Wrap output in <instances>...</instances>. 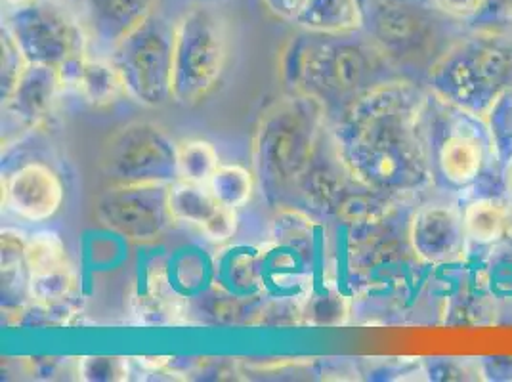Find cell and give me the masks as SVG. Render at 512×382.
Segmentation results:
<instances>
[{"instance_id":"f546056e","label":"cell","mask_w":512,"mask_h":382,"mask_svg":"<svg viewBox=\"0 0 512 382\" xmlns=\"http://www.w3.org/2000/svg\"><path fill=\"white\" fill-rule=\"evenodd\" d=\"M264 2L272 14H276L281 20L293 22L306 0H264Z\"/></svg>"},{"instance_id":"484cf974","label":"cell","mask_w":512,"mask_h":382,"mask_svg":"<svg viewBox=\"0 0 512 382\" xmlns=\"http://www.w3.org/2000/svg\"><path fill=\"white\" fill-rule=\"evenodd\" d=\"M490 128L491 144L495 146L497 157L503 163L512 161V85L503 90L484 113Z\"/></svg>"},{"instance_id":"3957f363","label":"cell","mask_w":512,"mask_h":382,"mask_svg":"<svg viewBox=\"0 0 512 382\" xmlns=\"http://www.w3.org/2000/svg\"><path fill=\"white\" fill-rule=\"evenodd\" d=\"M327 125L329 113L320 100L299 92L283 96L260 115L251 161L256 184L274 209L295 197Z\"/></svg>"},{"instance_id":"5bb4252c","label":"cell","mask_w":512,"mask_h":382,"mask_svg":"<svg viewBox=\"0 0 512 382\" xmlns=\"http://www.w3.org/2000/svg\"><path fill=\"white\" fill-rule=\"evenodd\" d=\"M157 0H81V18L85 23L90 46L102 56L119 43L157 10Z\"/></svg>"},{"instance_id":"e0dca14e","label":"cell","mask_w":512,"mask_h":382,"mask_svg":"<svg viewBox=\"0 0 512 382\" xmlns=\"http://www.w3.org/2000/svg\"><path fill=\"white\" fill-rule=\"evenodd\" d=\"M62 86L73 88L86 104L106 107L127 96L117 67L106 56H90V52L60 67Z\"/></svg>"},{"instance_id":"2e32d148","label":"cell","mask_w":512,"mask_h":382,"mask_svg":"<svg viewBox=\"0 0 512 382\" xmlns=\"http://www.w3.org/2000/svg\"><path fill=\"white\" fill-rule=\"evenodd\" d=\"M62 90L64 86L58 67L27 65L12 96L2 102L6 121L25 132L41 127L50 117Z\"/></svg>"},{"instance_id":"7a4b0ae2","label":"cell","mask_w":512,"mask_h":382,"mask_svg":"<svg viewBox=\"0 0 512 382\" xmlns=\"http://www.w3.org/2000/svg\"><path fill=\"white\" fill-rule=\"evenodd\" d=\"M281 81L341 115L379 86L402 79V71L363 31L327 35L300 29L281 50Z\"/></svg>"},{"instance_id":"6da1fadb","label":"cell","mask_w":512,"mask_h":382,"mask_svg":"<svg viewBox=\"0 0 512 382\" xmlns=\"http://www.w3.org/2000/svg\"><path fill=\"white\" fill-rule=\"evenodd\" d=\"M427 94L398 79L365 94L329 121L342 163L362 184L404 199L432 182L423 115Z\"/></svg>"},{"instance_id":"52a82bcc","label":"cell","mask_w":512,"mask_h":382,"mask_svg":"<svg viewBox=\"0 0 512 382\" xmlns=\"http://www.w3.org/2000/svg\"><path fill=\"white\" fill-rule=\"evenodd\" d=\"M174 27L157 10L123 43L109 52L117 67L127 98L144 107H161L172 100Z\"/></svg>"},{"instance_id":"ba28073f","label":"cell","mask_w":512,"mask_h":382,"mask_svg":"<svg viewBox=\"0 0 512 382\" xmlns=\"http://www.w3.org/2000/svg\"><path fill=\"white\" fill-rule=\"evenodd\" d=\"M29 64L62 65L90 52L81 12L64 0H35L33 4L6 12L2 23Z\"/></svg>"},{"instance_id":"9a60e30c","label":"cell","mask_w":512,"mask_h":382,"mask_svg":"<svg viewBox=\"0 0 512 382\" xmlns=\"http://www.w3.org/2000/svg\"><path fill=\"white\" fill-rule=\"evenodd\" d=\"M171 211L176 222L199 228L213 243H226L239 226L237 211L222 205L207 184L176 180L171 184Z\"/></svg>"},{"instance_id":"603a6c76","label":"cell","mask_w":512,"mask_h":382,"mask_svg":"<svg viewBox=\"0 0 512 382\" xmlns=\"http://www.w3.org/2000/svg\"><path fill=\"white\" fill-rule=\"evenodd\" d=\"M136 304V312L144 325H174L188 312V306L174 295L167 279L161 276L151 277Z\"/></svg>"},{"instance_id":"44dd1931","label":"cell","mask_w":512,"mask_h":382,"mask_svg":"<svg viewBox=\"0 0 512 382\" xmlns=\"http://www.w3.org/2000/svg\"><path fill=\"white\" fill-rule=\"evenodd\" d=\"M218 287L245 298L262 297V266L260 247L235 249L224 255L214 266Z\"/></svg>"},{"instance_id":"30bf717a","label":"cell","mask_w":512,"mask_h":382,"mask_svg":"<svg viewBox=\"0 0 512 382\" xmlns=\"http://www.w3.org/2000/svg\"><path fill=\"white\" fill-rule=\"evenodd\" d=\"M96 216L134 243H153L176 222L171 211V184H109L96 199Z\"/></svg>"},{"instance_id":"ac0fdd59","label":"cell","mask_w":512,"mask_h":382,"mask_svg":"<svg viewBox=\"0 0 512 382\" xmlns=\"http://www.w3.org/2000/svg\"><path fill=\"white\" fill-rule=\"evenodd\" d=\"M486 163V144L470 128H453L438 148L436 165L451 186L472 184Z\"/></svg>"},{"instance_id":"8fae6325","label":"cell","mask_w":512,"mask_h":382,"mask_svg":"<svg viewBox=\"0 0 512 382\" xmlns=\"http://www.w3.org/2000/svg\"><path fill=\"white\" fill-rule=\"evenodd\" d=\"M29 304H39L65 323L64 314H75L73 298L79 293V276L56 232H37L27 237Z\"/></svg>"},{"instance_id":"4dcf8cb0","label":"cell","mask_w":512,"mask_h":382,"mask_svg":"<svg viewBox=\"0 0 512 382\" xmlns=\"http://www.w3.org/2000/svg\"><path fill=\"white\" fill-rule=\"evenodd\" d=\"M35 0H2V6L6 8V12H14V10H20L25 8L29 4H33Z\"/></svg>"},{"instance_id":"cb8c5ba5","label":"cell","mask_w":512,"mask_h":382,"mask_svg":"<svg viewBox=\"0 0 512 382\" xmlns=\"http://www.w3.org/2000/svg\"><path fill=\"white\" fill-rule=\"evenodd\" d=\"M207 186L222 205L237 211L251 201L258 184L253 170L241 165H220Z\"/></svg>"},{"instance_id":"7c38bea8","label":"cell","mask_w":512,"mask_h":382,"mask_svg":"<svg viewBox=\"0 0 512 382\" xmlns=\"http://www.w3.org/2000/svg\"><path fill=\"white\" fill-rule=\"evenodd\" d=\"M407 241L421 264L448 266L459 262L469 241L463 211L449 203L419 207L409 220Z\"/></svg>"},{"instance_id":"ffe728a7","label":"cell","mask_w":512,"mask_h":382,"mask_svg":"<svg viewBox=\"0 0 512 382\" xmlns=\"http://www.w3.org/2000/svg\"><path fill=\"white\" fill-rule=\"evenodd\" d=\"M27 237L20 230L4 228L0 234L2 247V306L16 308L18 300L23 306L31 302L29 298V270H27Z\"/></svg>"},{"instance_id":"7402d4cb","label":"cell","mask_w":512,"mask_h":382,"mask_svg":"<svg viewBox=\"0 0 512 382\" xmlns=\"http://www.w3.org/2000/svg\"><path fill=\"white\" fill-rule=\"evenodd\" d=\"M511 214L509 205L499 199L480 197L470 201L469 205L463 209V224H465L467 239L480 245L497 243L509 230Z\"/></svg>"},{"instance_id":"f1b7e54d","label":"cell","mask_w":512,"mask_h":382,"mask_svg":"<svg viewBox=\"0 0 512 382\" xmlns=\"http://www.w3.org/2000/svg\"><path fill=\"white\" fill-rule=\"evenodd\" d=\"M449 18L453 20H469L478 16L488 0H434Z\"/></svg>"},{"instance_id":"d4e9b609","label":"cell","mask_w":512,"mask_h":382,"mask_svg":"<svg viewBox=\"0 0 512 382\" xmlns=\"http://www.w3.org/2000/svg\"><path fill=\"white\" fill-rule=\"evenodd\" d=\"M218 151L207 140L178 142V180L193 184H209L220 167Z\"/></svg>"},{"instance_id":"4316f807","label":"cell","mask_w":512,"mask_h":382,"mask_svg":"<svg viewBox=\"0 0 512 382\" xmlns=\"http://www.w3.org/2000/svg\"><path fill=\"white\" fill-rule=\"evenodd\" d=\"M0 48H2V71H0V98L6 102L22 79L23 71L29 62L23 56L22 48L12 37V33L2 25L0 31Z\"/></svg>"},{"instance_id":"8992f818","label":"cell","mask_w":512,"mask_h":382,"mask_svg":"<svg viewBox=\"0 0 512 382\" xmlns=\"http://www.w3.org/2000/svg\"><path fill=\"white\" fill-rule=\"evenodd\" d=\"M230 56V27L211 4L188 8L174 27L172 100L195 106L220 83Z\"/></svg>"},{"instance_id":"5b68a950","label":"cell","mask_w":512,"mask_h":382,"mask_svg":"<svg viewBox=\"0 0 512 382\" xmlns=\"http://www.w3.org/2000/svg\"><path fill=\"white\" fill-rule=\"evenodd\" d=\"M362 31L400 71L434 64L449 16L434 0H360Z\"/></svg>"},{"instance_id":"4fadbf2b","label":"cell","mask_w":512,"mask_h":382,"mask_svg":"<svg viewBox=\"0 0 512 382\" xmlns=\"http://www.w3.org/2000/svg\"><path fill=\"white\" fill-rule=\"evenodd\" d=\"M64 182L41 161H29L2 176V207L25 222H46L62 209Z\"/></svg>"},{"instance_id":"83f0119b","label":"cell","mask_w":512,"mask_h":382,"mask_svg":"<svg viewBox=\"0 0 512 382\" xmlns=\"http://www.w3.org/2000/svg\"><path fill=\"white\" fill-rule=\"evenodd\" d=\"M77 375L81 381L117 382L130 379V361L111 356H86L77 361Z\"/></svg>"},{"instance_id":"9c48e42d","label":"cell","mask_w":512,"mask_h":382,"mask_svg":"<svg viewBox=\"0 0 512 382\" xmlns=\"http://www.w3.org/2000/svg\"><path fill=\"white\" fill-rule=\"evenodd\" d=\"M100 169L109 184H174L178 142L157 123L132 121L107 140Z\"/></svg>"},{"instance_id":"d6986e66","label":"cell","mask_w":512,"mask_h":382,"mask_svg":"<svg viewBox=\"0 0 512 382\" xmlns=\"http://www.w3.org/2000/svg\"><path fill=\"white\" fill-rule=\"evenodd\" d=\"M293 23L312 33H356L362 31V6L360 0H306Z\"/></svg>"},{"instance_id":"277c9868","label":"cell","mask_w":512,"mask_h":382,"mask_svg":"<svg viewBox=\"0 0 512 382\" xmlns=\"http://www.w3.org/2000/svg\"><path fill=\"white\" fill-rule=\"evenodd\" d=\"M434 96L484 117L493 100L512 85V39L499 31H478L455 39L427 69Z\"/></svg>"},{"instance_id":"1f68e13d","label":"cell","mask_w":512,"mask_h":382,"mask_svg":"<svg viewBox=\"0 0 512 382\" xmlns=\"http://www.w3.org/2000/svg\"><path fill=\"white\" fill-rule=\"evenodd\" d=\"M507 205H509L512 213V163L509 172H507Z\"/></svg>"}]
</instances>
